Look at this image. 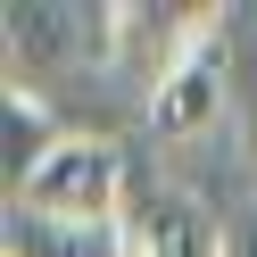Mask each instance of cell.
I'll return each mask as SVG.
<instances>
[{
	"mask_svg": "<svg viewBox=\"0 0 257 257\" xmlns=\"http://www.w3.org/2000/svg\"><path fill=\"white\" fill-rule=\"evenodd\" d=\"M224 58H232V50H224V17L191 9L183 34H174L166 75L150 83V133L191 141V133H207V124L224 116Z\"/></svg>",
	"mask_w": 257,
	"mask_h": 257,
	"instance_id": "cell-2",
	"label": "cell"
},
{
	"mask_svg": "<svg viewBox=\"0 0 257 257\" xmlns=\"http://www.w3.org/2000/svg\"><path fill=\"white\" fill-rule=\"evenodd\" d=\"M17 207L58 216V224H124V207H133L124 150H116L108 133H67V141L34 166V183L17 191Z\"/></svg>",
	"mask_w": 257,
	"mask_h": 257,
	"instance_id": "cell-1",
	"label": "cell"
},
{
	"mask_svg": "<svg viewBox=\"0 0 257 257\" xmlns=\"http://www.w3.org/2000/svg\"><path fill=\"white\" fill-rule=\"evenodd\" d=\"M108 58V9H9V83H34L50 58Z\"/></svg>",
	"mask_w": 257,
	"mask_h": 257,
	"instance_id": "cell-4",
	"label": "cell"
},
{
	"mask_svg": "<svg viewBox=\"0 0 257 257\" xmlns=\"http://www.w3.org/2000/svg\"><path fill=\"white\" fill-rule=\"evenodd\" d=\"M124 257H224V232L207 224V207L191 199V191H133V207H124Z\"/></svg>",
	"mask_w": 257,
	"mask_h": 257,
	"instance_id": "cell-3",
	"label": "cell"
},
{
	"mask_svg": "<svg viewBox=\"0 0 257 257\" xmlns=\"http://www.w3.org/2000/svg\"><path fill=\"white\" fill-rule=\"evenodd\" d=\"M0 257H124V232L116 224H58V216H34V207H9Z\"/></svg>",
	"mask_w": 257,
	"mask_h": 257,
	"instance_id": "cell-5",
	"label": "cell"
},
{
	"mask_svg": "<svg viewBox=\"0 0 257 257\" xmlns=\"http://www.w3.org/2000/svg\"><path fill=\"white\" fill-rule=\"evenodd\" d=\"M0 141H9V191H25L34 183V166L58 150V116H50V100H42L34 83H9V100H0Z\"/></svg>",
	"mask_w": 257,
	"mask_h": 257,
	"instance_id": "cell-6",
	"label": "cell"
},
{
	"mask_svg": "<svg viewBox=\"0 0 257 257\" xmlns=\"http://www.w3.org/2000/svg\"><path fill=\"white\" fill-rule=\"evenodd\" d=\"M224 257H257V207L224 224Z\"/></svg>",
	"mask_w": 257,
	"mask_h": 257,
	"instance_id": "cell-7",
	"label": "cell"
},
{
	"mask_svg": "<svg viewBox=\"0 0 257 257\" xmlns=\"http://www.w3.org/2000/svg\"><path fill=\"white\" fill-rule=\"evenodd\" d=\"M240 133H249V158H257V91H249V108H240Z\"/></svg>",
	"mask_w": 257,
	"mask_h": 257,
	"instance_id": "cell-8",
	"label": "cell"
}]
</instances>
